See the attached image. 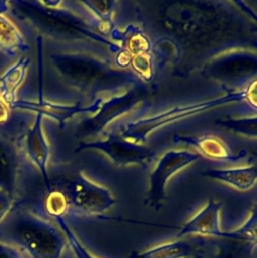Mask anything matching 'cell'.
I'll return each mask as SVG.
<instances>
[{"instance_id":"4","label":"cell","mask_w":257,"mask_h":258,"mask_svg":"<svg viewBox=\"0 0 257 258\" xmlns=\"http://www.w3.org/2000/svg\"><path fill=\"white\" fill-rule=\"evenodd\" d=\"M0 242L30 258H61L67 238L49 221L26 209H17L0 224Z\"/></svg>"},{"instance_id":"27","label":"cell","mask_w":257,"mask_h":258,"mask_svg":"<svg viewBox=\"0 0 257 258\" xmlns=\"http://www.w3.org/2000/svg\"><path fill=\"white\" fill-rule=\"evenodd\" d=\"M0 258H22L17 249L0 242Z\"/></svg>"},{"instance_id":"1","label":"cell","mask_w":257,"mask_h":258,"mask_svg":"<svg viewBox=\"0 0 257 258\" xmlns=\"http://www.w3.org/2000/svg\"><path fill=\"white\" fill-rule=\"evenodd\" d=\"M133 6L157 68L168 66L173 77L188 78L227 51H257L256 13L245 2L141 0Z\"/></svg>"},{"instance_id":"5","label":"cell","mask_w":257,"mask_h":258,"mask_svg":"<svg viewBox=\"0 0 257 258\" xmlns=\"http://www.w3.org/2000/svg\"><path fill=\"white\" fill-rule=\"evenodd\" d=\"M242 101H244L243 91H225L224 95L213 99L175 106L160 113L126 123L118 129V132L124 138L132 142L144 144L150 133L164 126L182 121L202 113H206L212 109Z\"/></svg>"},{"instance_id":"6","label":"cell","mask_w":257,"mask_h":258,"mask_svg":"<svg viewBox=\"0 0 257 258\" xmlns=\"http://www.w3.org/2000/svg\"><path fill=\"white\" fill-rule=\"evenodd\" d=\"M200 73L218 82L225 91H243L251 81L257 79V51H227L206 63Z\"/></svg>"},{"instance_id":"14","label":"cell","mask_w":257,"mask_h":258,"mask_svg":"<svg viewBox=\"0 0 257 258\" xmlns=\"http://www.w3.org/2000/svg\"><path fill=\"white\" fill-rule=\"evenodd\" d=\"M216 244L209 243L203 237L175 240L163 243L142 252H132L127 258H205L211 247Z\"/></svg>"},{"instance_id":"20","label":"cell","mask_w":257,"mask_h":258,"mask_svg":"<svg viewBox=\"0 0 257 258\" xmlns=\"http://www.w3.org/2000/svg\"><path fill=\"white\" fill-rule=\"evenodd\" d=\"M220 240L229 244H239L240 250L252 254L257 247V204L252 208L249 218L240 228L232 232H225L224 238Z\"/></svg>"},{"instance_id":"23","label":"cell","mask_w":257,"mask_h":258,"mask_svg":"<svg viewBox=\"0 0 257 258\" xmlns=\"http://www.w3.org/2000/svg\"><path fill=\"white\" fill-rule=\"evenodd\" d=\"M44 208L46 213L54 219L65 218V215L69 213V203L66 194L62 190L54 189L47 191Z\"/></svg>"},{"instance_id":"11","label":"cell","mask_w":257,"mask_h":258,"mask_svg":"<svg viewBox=\"0 0 257 258\" xmlns=\"http://www.w3.org/2000/svg\"><path fill=\"white\" fill-rule=\"evenodd\" d=\"M103 98H98L90 105H83L81 103L76 104H60L47 101L42 96V91L39 90V96L37 100H23L18 99L10 109H16L21 111H29L35 115H40L42 118L46 117L54 122H57L60 128H63L67 122L79 114H92L94 115L100 109Z\"/></svg>"},{"instance_id":"26","label":"cell","mask_w":257,"mask_h":258,"mask_svg":"<svg viewBox=\"0 0 257 258\" xmlns=\"http://www.w3.org/2000/svg\"><path fill=\"white\" fill-rule=\"evenodd\" d=\"M15 198L9 194L0 190V224L9 215L13 209Z\"/></svg>"},{"instance_id":"25","label":"cell","mask_w":257,"mask_h":258,"mask_svg":"<svg viewBox=\"0 0 257 258\" xmlns=\"http://www.w3.org/2000/svg\"><path fill=\"white\" fill-rule=\"evenodd\" d=\"M244 101L252 109L257 111V79L251 81L244 89Z\"/></svg>"},{"instance_id":"17","label":"cell","mask_w":257,"mask_h":258,"mask_svg":"<svg viewBox=\"0 0 257 258\" xmlns=\"http://www.w3.org/2000/svg\"><path fill=\"white\" fill-rule=\"evenodd\" d=\"M202 175L223 182L239 191H248L257 183V163L231 168L208 169Z\"/></svg>"},{"instance_id":"8","label":"cell","mask_w":257,"mask_h":258,"mask_svg":"<svg viewBox=\"0 0 257 258\" xmlns=\"http://www.w3.org/2000/svg\"><path fill=\"white\" fill-rule=\"evenodd\" d=\"M85 150H98L119 167L128 165L147 167L155 157V151L151 147L132 142L124 138L118 131L108 133L104 139L81 141L75 152L79 153Z\"/></svg>"},{"instance_id":"16","label":"cell","mask_w":257,"mask_h":258,"mask_svg":"<svg viewBox=\"0 0 257 258\" xmlns=\"http://www.w3.org/2000/svg\"><path fill=\"white\" fill-rule=\"evenodd\" d=\"M19 169V155L16 144L0 134V190L15 198Z\"/></svg>"},{"instance_id":"22","label":"cell","mask_w":257,"mask_h":258,"mask_svg":"<svg viewBox=\"0 0 257 258\" xmlns=\"http://www.w3.org/2000/svg\"><path fill=\"white\" fill-rule=\"evenodd\" d=\"M215 124L236 134L250 138H257V116L244 118L224 117L217 119Z\"/></svg>"},{"instance_id":"2","label":"cell","mask_w":257,"mask_h":258,"mask_svg":"<svg viewBox=\"0 0 257 258\" xmlns=\"http://www.w3.org/2000/svg\"><path fill=\"white\" fill-rule=\"evenodd\" d=\"M62 1L12 0L8 9L17 19L26 22L40 36L59 41H84L99 44L117 53L121 46L92 28L81 16L63 7Z\"/></svg>"},{"instance_id":"13","label":"cell","mask_w":257,"mask_h":258,"mask_svg":"<svg viewBox=\"0 0 257 258\" xmlns=\"http://www.w3.org/2000/svg\"><path fill=\"white\" fill-rule=\"evenodd\" d=\"M174 142H182L196 147L199 154L215 161L236 162L245 157L255 158L256 152L248 149H242L239 152H233L228 144L215 135H188L175 133L172 137Z\"/></svg>"},{"instance_id":"18","label":"cell","mask_w":257,"mask_h":258,"mask_svg":"<svg viewBox=\"0 0 257 258\" xmlns=\"http://www.w3.org/2000/svg\"><path fill=\"white\" fill-rule=\"evenodd\" d=\"M7 1H0V51L7 56L26 52L29 46L18 27L6 16Z\"/></svg>"},{"instance_id":"12","label":"cell","mask_w":257,"mask_h":258,"mask_svg":"<svg viewBox=\"0 0 257 258\" xmlns=\"http://www.w3.org/2000/svg\"><path fill=\"white\" fill-rule=\"evenodd\" d=\"M42 121V116L38 114L35 115L33 124L23 133L19 140V144L22 146L27 158L39 172L46 190L49 191L52 189L48 173L50 144L44 134Z\"/></svg>"},{"instance_id":"24","label":"cell","mask_w":257,"mask_h":258,"mask_svg":"<svg viewBox=\"0 0 257 258\" xmlns=\"http://www.w3.org/2000/svg\"><path fill=\"white\" fill-rule=\"evenodd\" d=\"M58 227L65 234L67 241L72 248L74 255L76 258H96L88 249L80 242L78 237L76 236L75 232L72 230V228L69 226L65 218H56L55 219Z\"/></svg>"},{"instance_id":"19","label":"cell","mask_w":257,"mask_h":258,"mask_svg":"<svg viewBox=\"0 0 257 258\" xmlns=\"http://www.w3.org/2000/svg\"><path fill=\"white\" fill-rule=\"evenodd\" d=\"M31 59L21 56L0 76V96L11 107L17 99V91L22 86Z\"/></svg>"},{"instance_id":"15","label":"cell","mask_w":257,"mask_h":258,"mask_svg":"<svg viewBox=\"0 0 257 258\" xmlns=\"http://www.w3.org/2000/svg\"><path fill=\"white\" fill-rule=\"evenodd\" d=\"M222 203L210 200L190 220H188L178 231L177 237L187 235H198L199 237L206 236L210 238L222 239L225 232L220 228V212Z\"/></svg>"},{"instance_id":"21","label":"cell","mask_w":257,"mask_h":258,"mask_svg":"<svg viewBox=\"0 0 257 258\" xmlns=\"http://www.w3.org/2000/svg\"><path fill=\"white\" fill-rule=\"evenodd\" d=\"M80 4L91 13L95 20L96 30L100 34L110 35L116 28L113 16L118 4L117 1H81Z\"/></svg>"},{"instance_id":"9","label":"cell","mask_w":257,"mask_h":258,"mask_svg":"<svg viewBox=\"0 0 257 258\" xmlns=\"http://www.w3.org/2000/svg\"><path fill=\"white\" fill-rule=\"evenodd\" d=\"M63 192L68 199L69 213L79 215H102L117 202L107 187L94 182L82 171L74 176Z\"/></svg>"},{"instance_id":"28","label":"cell","mask_w":257,"mask_h":258,"mask_svg":"<svg viewBox=\"0 0 257 258\" xmlns=\"http://www.w3.org/2000/svg\"><path fill=\"white\" fill-rule=\"evenodd\" d=\"M10 116V107L0 96V125L6 123Z\"/></svg>"},{"instance_id":"7","label":"cell","mask_w":257,"mask_h":258,"mask_svg":"<svg viewBox=\"0 0 257 258\" xmlns=\"http://www.w3.org/2000/svg\"><path fill=\"white\" fill-rule=\"evenodd\" d=\"M154 90L155 88L141 83L107 100L103 99L97 113L82 120L78 124L76 136L85 138L101 134L113 121L133 111L140 104L144 103Z\"/></svg>"},{"instance_id":"3","label":"cell","mask_w":257,"mask_h":258,"mask_svg":"<svg viewBox=\"0 0 257 258\" xmlns=\"http://www.w3.org/2000/svg\"><path fill=\"white\" fill-rule=\"evenodd\" d=\"M49 60L67 85L93 101L102 94L118 95L142 83L130 70H121L90 53L53 52Z\"/></svg>"},{"instance_id":"10","label":"cell","mask_w":257,"mask_h":258,"mask_svg":"<svg viewBox=\"0 0 257 258\" xmlns=\"http://www.w3.org/2000/svg\"><path fill=\"white\" fill-rule=\"evenodd\" d=\"M200 158L201 155L198 152L186 149H170L164 152L149 175L145 205L159 210L166 199L165 187L170 177Z\"/></svg>"}]
</instances>
